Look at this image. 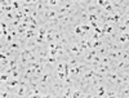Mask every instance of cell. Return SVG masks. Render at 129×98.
<instances>
[{
	"instance_id": "1",
	"label": "cell",
	"mask_w": 129,
	"mask_h": 98,
	"mask_svg": "<svg viewBox=\"0 0 129 98\" xmlns=\"http://www.w3.org/2000/svg\"><path fill=\"white\" fill-rule=\"evenodd\" d=\"M72 92H74V85H64V88L61 93L62 98H72Z\"/></svg>"
},
{
	"instance_id": "2",
	"label": "cell",
	"mask_w": 129,
	"mask_h": 98,
	"mask_svg": "<svg viewBox=\"0 0 129 98\" xmlns=\"http://www.w3.org/2000/svg\"><path fill=\"white\" fill-rule=\"evenodd\" d=\"M2 21H5L7 23H10L14 21V13H3L2 14Z\"/></svg>"
},
{
	"instance_id": "3",
	"label": "cell",
	"mask_w": 129,
	"mask_h": 98,
	"mask_svg": "<svg viewBox=\"0 0 129 98\" xmlns=\"http://www.w3.org/2000/svg\"><path fill=\"white\" fill-rule=\"evenodd\" d=\"M67 63H69L70 67H76V66H79V64L81 63V59L76 58V57H71V58H69Z\"/></svg>"
},
{
	"instance_id": "4",
	"label": "cell",
	"mask_w": 129,
	"mask_h": 98,
	"mask_svg": "<svg viewBox=\"0 0 129 98\" xmlns=\"http://www.w3.org/2000/svg\"><path fill=\"white\" fill-rule=\"evenodd\" d=\"M110 50H109V48H107L105 44L102 45V47H100L98 49H97V54H98L100 57H105V56H107V53H109Z\"/></svg>"
},
{
	"instance_id": "5",
	"label": "cell",
	"mask_w": 129,
	"mask_h": 98,
	"mask_svg": "<svg viewBox=\"0 0 129 98\" xmlns=\"http://www.w3.org/2000/svg\"><path fill=\"white\" fill-rule=\"evenodd\" d=\"M62 7L66 10H70V9H74L76 7V4H75V2H72V0H67V2H62Z\"/></svg>"
},
{
	"instance_id": "6",
	"label": "cell",
	"mask_w": 129,
	"mask_h": 98,
	"mask_svg": "<svg viewBox=\"0 0 129 98\" xmlns=\"http://www.w3.org/2000/svg\"><path fill=\"white\" fill-rule=\"evenodd\" d=\"M120 59H121V61H128V59H129V49H121Z\"/></svg>"
},
{
	"instance_id": "7",
	"label": "cell",
	"mask_w": 129,
	"mask_h": 98,
	"mask_svg": "<svg viewBox=\"0 0 129 98\" xmlns=\"http://www.w3.org/2000/svg\"><path fill=\"white\" fill-rule=\"evenodd\" d=\"M72 98H83V90L78 89L74 86V92H72Z\"/></svg>"
},
{
	"instance_id": "8",
	"label": "cell",
	"mask_w": 129,
	"mask_h": 98,
	"mask_svg": "<svg viewBox=\"0 0 129 98\" xmlns=\"http://www.w3.org/2000/svg\"><path fill=\"white\" fill-rule=\"evenodd\" d=\"M9 79H10V75H8L5 72H3L2 75H0V83H7Z\"/></svg>"
},
{
	"instance_id": "9",
	"label": "cell",
	"mask_w": 129,
	"mask_h": 98,
	"mask_svg": "<svg viewBox=\"0 0 129 98\" xmlns=\"http://www.w3.org/2000/svg\"><path fill=\"white\" fill-rule=\"evenodd\" d=\"M0 97H2V98H8V97H13V95H12V93H9L8 90H2Z\"/></svg>"
}]
</instances>
